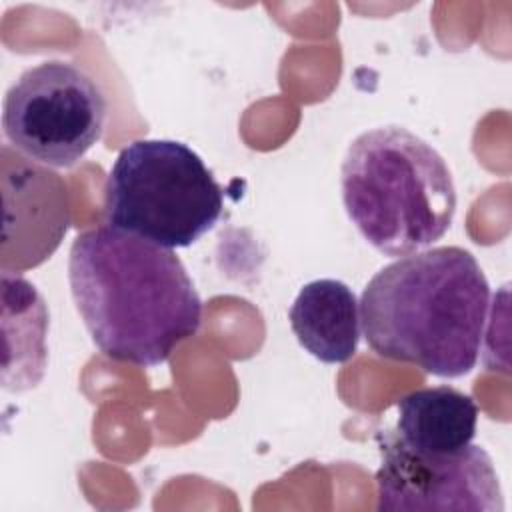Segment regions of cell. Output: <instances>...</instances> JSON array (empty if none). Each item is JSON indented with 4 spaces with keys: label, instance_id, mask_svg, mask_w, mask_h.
<instances>
[{
    "label": "cell",
    "instance_id": "7a4b0ae2",
    "mask_svg": "<svg viewBox=\"0 0 512 512\" xmlns=\"http://www.w3.org/2000/svg\"><path fill=\"white\" fill-rule=\"evenodd\" d=\"M488 306L490 286L476 258L438 246L378 270L362 292L360 324L378 356L458 378L478 362Z\"/></svg>",
    "mask_w": 512,
    "mask_h": 512
},
{
    "label": "cell",
    "instance_id": "8992f818",
    "mask_svg": "<svg viewBox=\"0 0 512 512\" xmlns=\"http://www.w3.org/2000/svg\"><path fill=\"white\" fill-rule=\"evenodd\" d=\"M378 510L502 512L504 498L490 454L476 444L454 454H422L396 434L380 440Z\"/></svg>",
    "mask_w": 512,
    "mask_h": 512
},
{
    "label": "cell",
    "instance_id": "6da1fadb",
    "mask_svg": "<svg viewBox=\"0 0 512 512\" xmlns=\"http://www.w3.org/2000/svg\"><path fill=\"white\" fill-rule=\"evenodd\" d=\"M68 282L92 342L118 362L158 366L202 322V300L180 258L108 224L76 236Z\"/></svg>",
    "mask_w": 512,
    "mask_h": 512
},
{
    "label": "cell",
    "instance_id": "ba28073f",
    "mask_svg": "<svg viewBox=\"0 0 512 512\" xmlns=\"http://www.w3.org/2000/svg\"><path fill=\"white\" fill-rule=\"evenodd\" d=\"M396 436L422 454H454L472 444L478 406L452 386L412 390L396 404Z\"/></svg>",
    "mask_w": 512,
    "mask_h": 512
},
{
    "label": "cell",
    "instance_id": "3957f363",
    "mask_svg": "<svg viewBox=\"0 0 512 512\" xmlns=\"http://www.w3.org/2000/svg\"><path fill=\"white\" fill-rule=\"evenodd\" d=\"M348 218L378 252L408 256L440 240L456 212L446 160L404 126L358 134L340 168Z\"/></svg>",
    "mask_w": 512,
    "mask_h": 512
},
{
    "label": "cell",
    "instance_id": "277c9868",
    "mask_svg": "<svg viewBox=\"0 0 512 512\" xmlns=\"http://www.w3.org/2000/svg\"><path fill=\"white\" fill-rule=\"evenodd\" d=\"M224 192L204 160L176 140H134L104 182L108 226L164 248H188L214 228Z\"/></svg>",
    "mask_w": 512,
    "mask_h": 512
},
{
    "label": "cell",
    "instance_id": "52a82bcc",
    "mask_svg": "<svg viewBox=\"0 0 512 512\" xmlns=\"http://www.w3.org/2000/svg\"><path fill=\"white\" fill-rule=\"evenodd\" d=\"M290 326L300 346L326 364L348 362L360 340V302L334 278L308 282L294 298Z\"/></svg>",
    "mask_w": 512,
    "mask_h": 512
},
{
    "label": "cell",
    "instance_id": "5b68a950",
    "mask_svg": "<svg viewBox=\"0 0 512 512\" xmlns=\"http://www.w3.org/2000/svg\"><path fill=\"white\" fill-rule=\"evenodd\" d=\"M106 98L78 66L46 60L24 70L8 88L2 128L8 142L34 162L70 168L100 138Z\"/></svg>",
    "mask_w": 512,
    "mask_h": 512
}]
</instances>
